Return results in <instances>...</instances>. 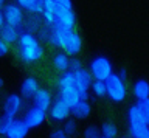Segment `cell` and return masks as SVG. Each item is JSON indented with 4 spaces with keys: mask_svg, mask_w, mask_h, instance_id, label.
I'll use <instances>...</instances> for the list:
<instances>
[{
    "mask_svg": "<svg viewBox=\"0 0 149 138\" xmlns=\"http://www.w3.org/2000/svg\"><path fill=\"white\" fill-rule=\"evenodd\" d=\"M44 54V50L31 33H22L19 39V56L23 62L33 64L37 62Z\"/></svg>",
    "mask_w": 149,
    "mask_h": 138,
    "instance_id": "1",
    "label": "cell"
},
{
    "mask_svg": "<svg viewBox=\"0 0 149 138\" xmlns=\"http://www.w3.org/2000/svg\"><path fill=\"white\" fill-rule=\"evenodd\" d=\"M20 107H22V99L17 93H11L6 96V99L3 103V115H2V119H0V132L3 135L8 132L9 126L16 119Z\"/></svg>",
    "mask_w": 149,
    "mask_h": 138,
    "instance_id": "2",
    "label": "cell"
},
{
    "mask_svg": "<svg viewBox=\"0 0 149 138\" xmlns=\"http://www.w3.org/2000/svg\"><path fill=\"white\" fill-rule=\"evenodd\" d=\"M90 73L95 81H107L113 75V68H112V62L106 56H96L92 59L90 62Z\"/></svg>",
    "mask_w": 149,
    "mask_h": 138,
    "instance_id": "3",
    "label": "cell"
},
{
    "mask_svg": "<svg viewBox=\"0 0 149 138\" xmlns=\"http://www.w3.org/2000/svg\"><path fill=\"white\" fill-rule=\"evenodd\" d=\"M106 85H107V96L115 101V103H121L124 98H126V84L124 81L118 76V73H113L109 79L106 81Z\"/></svg>",
    "mask_w": 149,
    "mask_h": 138,
    "instance_id": "4",
    "label": "cell"
},
{
    "mask_svg": "<svg viewBox=\"0 0 149 138\" xmlns=\"http://www.w3.org/2000/svg\"><path fill=\"white\" fill-rule=\"evenodd\" d=\"M0 20H5V24L13 28H19L23 20V12L22 8L17 3H8V5L2 6V16Z\"/></svg>",
    "mask_w": 149,
    "mask_h": 138,
    "instance_id": "5",
    "label": "cell"
},
{
    "mask_svg": "<svg viewBox=\"0 0 149 138\" xmlns=\"http://www.w3.org/2000/svg\"><path fill=\"white\" fill-rule=\"evenodd\" d=\"M93 76L90 70H79L74 73V85H76V89L79 90V93H81L82 99L88 98V90H92V84H93Z\"/></svg>",
    "mask_w": 149,
    "mask_h": 138,
    "instance_id": "6",
    "label": "cell"
},
{
    "mask_svg": "<svg viewBox=\"0 0 149 138\" xmlns=\"http://www.w3.org/2000/svg\"><path fill=\"white\" fill-rule=\"evenodd\" d=\"M74 24H76V16L72 8H65V6H59L58 5V16H56V24L65 30L73 31Z\"/></svg>",
    "mask_w": 149,
    "mask_h": 138,
    "instance_id": "7",
    "label": "cell"
},
{
    "mask_svg": "<svg viewBox=\"0 0 149 138\" xmlns=\"http://www.w3.org/2000/svg\"><path fill=\"white\" fill-rule=\"evenodd\" d=\"M70 113H72V107L61 98L56 99L50 109V117L54 121H65L70 117Z\"/></svg>",
    "mask_w": 149,
    "mask_h": 138,
    "instance_id": "8",
    "label": "cell"
},
{
    "mask_svg": "<svg viewBox=\"0 0 149 138\" xmlns=\"http://www.w3.org/2000/svg\"><path fill=\"white\" fill-rule=\"evenodd\" d=\"M45 118H47V112H44V110H40V109H37V107L33 105V107L25 113L23 121L26 123V126L30 129H36L45 121Z\"/></svg>",
    "mask_w": 149,
    "mask_h": 138,
    "instance_id": "9",
    "label": "cell"
},
{
    "mask_svg": "<svg viewBox=\"0 0 149 138\" xmlns=\"http://www.w3.org/2000/svg\"><path fill=\"white\" fill-rule=\"evenodd\" d=\"M59 98L64 99L70 107H76V105L82 101V96L79 93V90L76 89V85L72 87H65V89H59Z\"/></svg>",
    "mask_w": 149,
    "mask_h": 138,
    "instance_id": "10",
    "label": "cell"
},
{
    "mask_svg": "<svg viewBox=\"0 0 149 138\" xmlns=\"http://www.w3.org/2000/svg\"><path fill=\"white\" fill-rule=\"evenodd\" d=\"M28 130H30V127L26 126V123L23 121V119L16 118L13 121V124L9 126L8 132L5 133V137L6 138H26Z\"/></svg>",
    "mask_w": 149,
    "mask_h": 138,
    "instance_id": "11",
    "label": "cell"
},
{
    "mask_svg": "<svg viewBox=\"0 0 149 138\" xmlns=\"http://www.w3.org/2000/svg\"><path fill=\"white\" fill-rule=\"evenodd\" d=\"M70 30H65L59 25H53L51 26V34H50V42L56 45V47L65 48V44H67Z\"/></svg>",
    "mask_w": 149,
    "mask_h": 138,
    "instance_id": "12",
    "label": "cell"
},
{
    "mask_svg": "<svg viewBox=\"0 0 149 138\" xmlns=\"http://www.w3.org/2000/svg\"><path fill=\"white\" fill-rule=\"evenodd\" d=\"M33 103H34V107L47 112V110H50L51 105H53V103H51V93L45 89H40L34 96H33Z\"/></svg>",
    "mask_w": 149,
    "mask_h": 138,
    "instance_id": "13",
    "label": "cell"
},
{
    "mask_svg": "<svg viewBox=\"0 0 149 138\" xmlns=\"http://www.w3.org/2000/svg\"><path fill=\"white\" fill-rule=\"evenodd\" d=\"M81 47H82V42H81V37H79L78 33L74 31H70L68 34V39H67V44H65V53L70 54V56H74L81 51Z\"/></svg>",
    "mask_w": 149,
    "mask_h": 138,
    "instance_id": "14",
    "label": "cell"
},
{
    "mask_svg": "<svg viewBox=\"0 0 149 138\" xmlns=\"http://www.w3.org/2000/svg\"><path fill=\"white\" fill-rule=\"evenodd\" d=\"M0 31H2V40H5L6 44H13L16 40L20 39V31L19 28H13L5 24V20H0Z\"/></svg>",
    "mask_w": 149,
    "mask_h": 138,
    "instance_id": "15",
    "label": "cell"
},
{
    "mask_svg": "<svg viewBox=\"0 0 149 138\" xmlns=\"http://www.w3.org/2000/svg\"><path fill=\"white\" fill-rule=\"evenodd\" d=\"M44 20L47 22V25L53 26L56 24V16H58V5L53 2V0H45L44 2Z\"/></svg>",
    "mask_w": 149,
    "mask_h": 138,
    "instance_id": "16",
    "label": "cell"
},
{
    "mask_svg": "<svg viewBox=\"0 0 149 138\" xmlns=\"http://www.w3.org/2000/svg\"><path fill=\"white\" fill-rule=\"evenodd\" d=\"M16 2L20 8L33 12V14H42L44 12V2L45 0H16Z\"/></svg>",
    "mask_w": 149,
    "mask_h": 138,
    "instance_id": "17",
    "label": "cell"
},
{
    "mask_svg": "<svg viewBox=\"0 0 149 138\" xmlns=\"http://www.w3.org/2000/svg\"><path fill=\"white\" fill-rule=\"evenodd\" d=\"M39 90H40L39 84H37V81L34 78H26V79H23L22 85H20V93L23 96H34Z\"/></svg>",
    "mask_w": 149,
    "mask_h": 138,
    "instance_id": "18",
    "label": "cell"
},
{
    "mask_svg": "<svg viewBox=\"0 0 149 138\" xmlns=\"http://www.w3.org/2000/svg\"><path fill=\"white\" fill-rule=\"evenodd\" d=\"M132 90H134L135 98H137L138 101L149 98V82H148L146 79H138V81L134 84Z\"/></svg>",
    "mask_w": 149,
    "mask_h": 138,
    "instance_id": "19",
    "label": "cell"
},
{
    "mask_svg": "<svg viewBox=\"0 0 149 138\" xmlns=\"http://www.w3.org/2000/svg\"><path fill=\"white\" fill-rule=\"evenodd\" d=\"M70 62H72V59L68 58L67 53H58L56 56L53 58V65L56 70L59 71H70Z\"/></svg>",
    "mask_w": 149,
    "mask_h": 138,
    "instance_id": "20",
    "label": "cell"
},
{
    "mask_svg": "<svg viewBox=\"0 0 149 138\" xmlns=\"http://www.w3.org/2000/svg\"><path fill=\"white\" fill-rule=\"evenodd\" d=\"M129 132L134 138H146L149 135V124L144 123H129Z\"/></svg>",
    "mask_w": 149,
    "mask_h": 138,
    "instance_id": "21",
    "label": "cell"
},
{
    "mask_svg": "<svg viewBox=\"0 0 149 138\" xmlns=\"http://www.w3.org/2000/svg\"><path fill=\"white\" fill-rule=\"evenodd\" d=\"M92 112V105L86 99H82L81 103H79L76 107H73L72 109V113L74 115V118H78V119H84V118H87L88 115H90Z\"/></svg>",
    "mask_w": 149,
    "mask_h": 138,
    "instance_id": "22",
    "label": "cell"
},
{
    "mask_svg": "<svg viewBox=\"0 0 149 138\" xmlns=\"http://www.w3.org/2000/svg\"><path fill=\"white\" fill-rule=\"evenodd\" d=\"M127 117H129V123H144V124H149L148 118L144 117V113H143V110L140 109L137 104H134V105H130V107H129Z\"/></svg>",
    "mask_w": 149,
    "mask_h": 138,
    "instance_id": "23",
    "label": "cell"
},
{
    "mask_svg": "<svg viewBox=\"0 0 149 138\" xmlns=\"http://www.w3.org/2000/svg\"><path fill=\"white\" fill-rule=\"evenodd\" d=\"M92 93L98 98H104L107 96V85L106 81H93L92 84Z\"/></svg>",
    "mask_w": 149,
    "mask_h": 138,
    "instance_id": "24",
    "label": "cell"
},
{
    "mask_svg": "<svg viewBox=\"0 0 149 138\" xmlns=\"http://www.w3.org/2000/svg\"><path fill=\"white\" fill-rule=\"evenodd\" d=\"M118 135V129L113 123H104L101 126V137H106V138H115Z\"/></svg>",
    "mask_w": 149,
    "mask_h": 138,
    "instance_id": "25",
    "label": "cell"
},
{
    "mask_svg": "<svg viewBox=\"0 0 149 138\" xmlns=\"http://www.w3.org/2000/svg\"><path fill=\"white\" fill-rule=\"evenodd\" d=\"M58 85H59V89H65V87L74 85V73L73 71L62 73V76H61L59 81H58Z\"/></svg>",
    "mask_w": 149,
    "mask_h": 138,
    "instance_id": "26",
    "label": "cell"
},
{
    "mask_svg": "<svg viewBox=\"0 0 149 138\" xmlns=\"http://www.w3.org/2000/svg\"><path fill=\"white\" fill-rule=\"evenodd\" d=\"M101 129H98L96 126H88L84 130V138H101Z\"/></svg>",
    "mask_w": 149,
    "mask_h": 138,
    "instance_id": "27",
    "label": "cell"
},
{
    "mask_svg": "<svg viewBox=\"0 0 149 138\" xmlns=\"http://www.w3.org/2000/svg\"><path fill=\"white\" fill-rule=\"evenodd\" d=\"M78 130V126H76V123L73 121V119H67L64 124V132H65V135H74Z\"/></svg>",
    "mask_w": 149,
    "mask_h": 138,
    "instance_id": "28",
    "label": "cell"
},
{
    "mask_svg": "<svg viewBox=\"0 0 149 138\" xmlns=\"http://www.w3.org/2000/svg\"><path fill=\"white\" fill-rule=\"evenodd\" d=\"M137 105H138V107L143 110L144 117H146V118H148V121H149V98H146V99H141V101H138V103H137Z\"/></svg>",
    "mask_w": 149,
    "mask_h": 138,
    "instance_id": "29",
    "label": "cell"
},
{
    "mask_svg": "<svg viewBox=\"0 0 149 138\" xmlns=\"http://www.w3.org/2000/svg\"><path fill=\"white\" fill-rule=\"evenodd\" d=\"M79 70H82L81 67V61H78V59H72V62H70V71L76 73Z\"/></svg>",
    "mask_w": 149,
    "mask_h": 138,
    "instance_id": "30",
    "label": "cell"
},
{
    "mask_svg": "<svg viewBox=\"0 0 149 138\" xmlns=\"http://www.w3.org/2000/svg\"><path fill=\"white\" fill-rule=\"evenodd\" d=\"M67 135H65L64 129H56V130L51 132V138H65Z\"/></svg>",
    "mask_w": 149,
    "mask_h": 138,
    "instance_id": "31",
    "label": "cell"
},
{
    "mask_svg": "<svg viewBox=\"0 0 149 138\" xmlns=\"http://www.w3.org/2000/svg\"><path fill=\"white\" fill-rule=\"evenodd\" d=\"M8 51H9V44H6L5 40H2V42H0V54L5 56V54H8Z\"/></svg>",
    "mask_w": 149,
    "mask_h": 138,
    "instance_id": "32",
    "label": "cell"
},
{
    "mask_svg": "<svg viewBox=\"0 0 149 138\" xmlns=\"http://www.w3.org/2000/svg\"><path fill=\"white\" fill-rule=\"evenodd\" d=\"M56 5L65 6V8H72V0H53Z\"/></svg>",
    "mask_w": 149,
    "mask_h": 138,
    "instance_id": "33",
    "label": "cell"
},
{
    "mask_svg": "<svg viewBox=\"0 0 149 138\" xmlns=\"http://www.w3.org/2000/svg\"><path fill=\"white\" fill-rule=\"evenodd\" d=\"M118 76H120L123 81H126V78H127V71H126L124 68H121V70L118 71Z\"/></svg>",
    "mask_w": 149,
    "mask_h": 138,
    "instance_id": "34",
    "label": "cell"
},
{
    "mask_svg": "<svg viewBox=\"0 0 149 138\" xmlns=\"http://www.w3.org/2000/svg\"><path fill=\"white\" fill-rule=\"evenodd\" d=\"M101 138H106V137H101Z\"/></svg>",
    "mask_w": 149,
    "mask_h": 138,
    "instance_id": "35",
    "label": "cell"
},
{
    "mask_svg": "<svg viewBox=\"0 0 149 138\" xmlns=\"http://www.w3.org/2000/svg\"><path fill=\"white\" fill-rule=\"evenodd\" d=\"M146 138H149V135H148V137H146Z\"/></svg>",
    "mask_w": 149,
    "mask_h": 138,
    "instance_id": "36",
    "label": "cell"
},
{
    "mask_svg": "<svg viewBox=\"0 0 149 138\" xmlns=\"http://www.w3.org/2000/svg\"><path fill=\"white\" fill-rule=\"evenodd\" d=\"M65 138H68V137H65Z\"/></svg>",
    "mask_w": 149,
    "mask_h": 138,
    "instance_id": "37",
    "label": "cell"
},
{
    "mask_svg": "<svg viewBox=\"0 0 149 138\" xmlns=\"http://www.w3.org/2000/svg\"><path fill=\"white\" fill-rule=\"evenodd\" d=\"M2 2H3V0H2Z\"/></svg>",
    "mask_w": 149,
    "mask_h": 138,
    "instance_id": "38",
    "label": "cell"
}]
</instances>
